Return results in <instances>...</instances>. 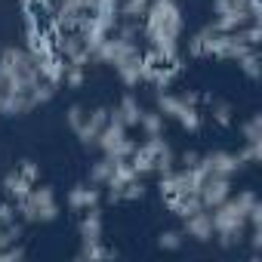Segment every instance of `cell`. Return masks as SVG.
<instances>
[{
  "label": "cell",
  "instance_id": "cell-1",
  "mask_svg": "<svg viewBox=\"0 0 262 262\" xmlns=\"http://www.w3.org/2000/svg\"><path fill=\"white\" fill-rule=\"evenodd\" d=\"M145 53L161 65H182V7L176 0H151L145 16L139 19Z\"/></svg>",
  "mask_w": 262,
  "mask_h": 262
},
{
  "label": "cell",
  "instance_id": "cell-2",
  "mask_svg": "<svg viewBox=\"0 0 262 262\" xmlns=\"http://www.w3.org/2000/svg\"><path fill=\"white\" fill-rule=\"evenodd\" d=\"M256 191L244 188L237 194H228L219 207L210 210L213 216V241H219V247L231 250V247H241L244 237H247V213L250 207L256 204Z\"/></svg>",
  "mask_w": 262,
  "mask_h": 262
},
{
  "label": "cell",
  "instance_id": "cell-3",
  "mask_svg": "<svg viewBox=\"0 0 262 262\" xmlns=\"http://www.w3.org/2000/svg\"><path fill=\"white\" fill-rule=\"evenodd\" d=\"M40 83V71L34 56L25 47H4L0 50V93L10 96H28Z\"/></svg>",
  "mask_w": 262,
  "mask_h": 262
},
{
  "label": "cell",
  "instance_id": "cell-4",
  "mask_svg": "<svg viewBox=\"0 0 262 262\" xmlns=\"http://www.w3.org/2000/svg\"><path fill=\"white\" fill-rule=\"evenodd\" d=\"M16 210H19V219L25 225H47V222H53L62 213L56 191L50 185H40V182L31 185V191L16 204Z\"/></svg>",
  "mask_w": 262,
  "mask_h": 262
},
{
  "label": "cell",
  "instance_id": "cell-5",
  "mask_svg": "<svg viewBox=\"0 0 262 262\" xmlns=\"http://www.w3.org/2000/svg\"><path fill=\"white\" fill-rule=\"evenodd\" d=\"M191 173H194V194H198V201L204 204V210L219 207V204L231 194V176H222V173L204 167L201 158H198V164L191 167Z\"/></svg>",
  "mask_w": 262,
  "mask_h": 262
},
{
  "label": "cell",
  "instance_id": "cell-6",
  "mask_svg": "<svg viewBox=\"0 0 262 262\" xmlns=\"http://www.w3.org/2000/svg\"><path fill=\"white\" fill-rule=\"evenodd\" d=\"M96 148L102 155H108V158H129V155H133V148H136V142L129 139V126L117 117L114 108L108 111V123H105V129L99 133Z\"/></svg>",
  "mask_w": 262,
  "mask_h": 262
},
{
  "label": "cell",
  "instance_id": "cell-7",
  "mask_svg": "<svg viewBox=\"0 0 262 262\" xmlns=\"http://www.w3.org/2000/svg\"><path fill=\"white\" fill-rule=\"evenodd\" d=\"M158 111L164 114V117H173L182 129H188V133H198L201 129V123H204V117H201V108H194V105H188L179 93H170V90H158Z\"/></svg>",
  "mask_w": 262,
  "mask_h": 262
},
{
  "label": "cell",
  "instance_id": "cell-8",
  "mask_svg": "<svg viewBox=\"0 0 262 262\" xmlns=\"http://www.w3.org/2000/svg\"><path fill=\"white\" fill-rule=\"evenodd\" d=\"M53 43H56V53L62 56V62L90 65V53H86L80 31H53Z\"/></svg>",
  "mask_w": 262,
  "mask_h": 262
},
{
  "label": "cell",
  "instance_id": "cell-9",
  "mask_svg": "<svg viewBox=\"0 0 262 262\" xmlns=\"http://www.w3.org/2000/svg\"><path fill=\"white\" fill-rule=\"evenodd\" d=\"M108 111H111V108H105V105H99V108L86 111L83 123L74 129V136L80 139V145H83V148H96V142H99V133L105 129V123H108Z\"/></svg>",
  "mask_w": 262,
  "mask_h": 262
},
{
  "label": "cell",
  "instance_id": "cell-10",
  "mask_svg": "<svg viewBox=\"0 0 262 262\" xmlns=\"http://www.w3.org/2000/svg\"><path fill=\"white\" fill-rule=\"evenodd\" d=\"M182 234L185 237H194L198 244H210L213 241V216L210 210H201V213H191L182 219Z\"/></svg>",
  "mask_w": 262,
  "mask_h": 262
},
{
  "label": "cell",
  "instance_id": "cell-11",
  "mask_svg": "<svg viewBox=\"0 0 262 262\" xmlns=\"http://www.w3.org/2000/svg\"><path fill=\"white\" fill-rule=\"evenodd\" d=\"M201 164L210 167V170H216V173H222V176H231V179L247 167L234 151H210V155H201Z\"/></svg>",
  "mask_w": 262,
  "mask_h": 262
},
{
  "label": "cell",
  "instance_id": "cell-12",
  "mask_svg": "<svg viewBox=\"0 0 262 262\" xmlns=\"http://www.w3.org/2000/svg\"><path fill=\"white\" fill-rule=\"evenodd\" d=\"M102 204V188L96 182H80L68 191V207L71 210H90V207H99Z\"/></svg>",
  "mask_w": 262,
  "mask_h": 262
},
{
  "label": "cell",
  "instance_id": "cell-13",
  "mask_svg": "<svg viewBox=\"0 0 262 262\" xmlns=\"http://www.w3.org/2000/svg\"><path fill=\"white\" fill-rule=\"evenodd\" d=\"M142 56H145V53L139 50V53L126 56V59H120V62L114 65V74H117V77H120V83H123V86H129V90L142 83V77H139V68H142Z\"/></svg>",
  "mask_w": 262,
  "mask_h": 262
},
{
  "label": "cell",
  "instance_id": "cell-14",
  "mask_svg": "<svg viewBox=\"0 0 262 262\" xmlns=\"http://www.w3.org/2000/svg\"><path fill=\"white\" fill-rule=\"evenodd\" d=\"M31 185H34V182H28L19 170H10V173L4 176V182H0V191H4V198H7V201L19 204V201L31 191Z\"/></svg>",
  "mask_w": 262,
  "mask_h": 262
},
{
  "label": "cell",
  "instance_id": "cell-15",
  "mask_svg": "<svg viewBox=\"0 0 262 262\" xmlns=\"http://www.w3.org/2000/svg\"><path fill=\"white\" fill-rule=\"evenodd\" d=\"M102 234H105L102 210H99V207L83 210V219H80V241H102Z\"/></svg>",
  "mask_w": 262,
  "mask_h": 262
},
{
  "label": "cell",
  "instance_id": "cell-16",
  "mask_svg": "<svg viewBox=\"0 0 262 262\" xmlns=\"http://www.w3.org/2000/svg\"><path fill=\"white\" fill-rule=\"evenodd\" d=\"M114 111H117V117H120L126 126H139V117H142V102H139L133 93H123V96H120V102L114 105Z\"/></svg>",
  "mask_w": 262,
  "mask_h": 262
},
{
  "label": "cell",
  "instance_id": "cell-17",
  "mask_svg": "<svg viewBox=\"0 0 262 262\" xmlns=\"http://www.w3.org/2000/svg\"><path fill=\"white\" fill-rule=\"evenodd\" d=\"M164 123H167V117H164L158 108H142L139 129H142L145 136H161V133H164Z\"/></svg>",
  "mask_w": 262,
  "mask_h": 262
},
{
  "label": "cell",
  "instance_id": "cell-18",
  "mask_svg": "<svg viewBox=\"0 0 262 262\" xmlns=\"http://www.w3.org/2000/svg\"><path fill=\"white\" fill-rule=\"evenodd\" d=\"M114 250L102 247V241H80V250H77V259L83 262H99V259H111Z\"/></svg>",
  "mask_w": 262,
  "mask_h": 262
},
{
  "label": "cell",
  "instance_id": "cell-19",
  "mask_svg": "<svg viewBox=\"0 0 262 262\" xmlns=\"http://www.w3.org/2000/svg\"><path fill=\"white\" fill-rule=\"evenodd\" d=\"M22 234H25V222L22 219H16V222H0V247L22 244Z\"/></svg>",
  "mask_w": 262,
  "mask_h": 262
},
{
  "label": "cell",
  "instance_id": "cell-20",
  "mask_svg": "<svg viewBox=\"0 0 262 262\" xmlns=\"http://www.w3.org/2000/svg\"><path fill=\"white\" fill-rule=\"evenodd\" d=\"M201 102L210 108V114H213V120H216V123H222V126H225V123H231V114H234V111H231V105H228V102L213 99V96H201Z\"/></svg>",
  "mask_w": 262,
  "mask_h": 262
},
{
  "label": "cell",
  "instance_id": "cell-21",
  "mask_svg": "<svg viewBox=\"0 0 262 262\" xmlns=\"http://www.w3.org/2000/svg\"><path fill=\"white\" fill-rule=\"evenodd\" d=\"M114 161H117V158H108V155H102V158H99V161L90 167V182H96V185H105V182L111 179Z\"/></svg>",
  "mask_w": 262,
  "mask_h": 262
},
{
  "label": "cell",
  "instance_id": "cell-22",
  "mask_svg": "<svg viewBox=\"0 0 262 262\" xmlns=\"http://www.w3.org/2000/svg\"><path fill=\"white\" fill-rule=\"evenodd\" d=\"M237 68H241V74L247 77V80H259V50H247L241 59H237Z\"/></svg>",
  "mask_w": 262,
  "mask_h": 262
},
{
  "label": "cell",
  "instance_id": "cell-23",
  "mask_svg": "<svg viewBox=\"0 0 262 262\" xmlns=\"http://www.w3.org/2000/svg\"><path fill=\"white\" fill-rule=\"evenodd\" d=\"M151 170H155V176H167L170 170H176V151L167 145L164 151H158L155 158H151Z\"/></svg>",
  "mask_w": 262,
  "mask_h": 262
},
{
  "label": "cell",
  "instance_id": "cell-24",
  "mask_svg": "<svg viewBox=\"0 0 262 262\" xmlns=\"http://www.w3.org/2000/svg\"><path fill=\"white\" fill-rule=\"evenodd\" d=\"M241 136L244 142H262V114H250L241 123Z\"/></svg>",
  "mask_w": 262,
  "mask_h": 262
},
{
  "label": "cell",
  "instance_id": "cell-25",
  "mask_svg": "<svg viewBox=\"0 0 262 262\" xmlns=\"http://www.w3.org/2000/svg\"><path fill=\"white\" fill-rule=\"evenodd\" d=\"M148 4H151V0H123V4H120V19H136L139 22L145 16Z\"/></svg>",
  "mask_w": 262,
  "mask_h": 262
},
{
  "label": "cell",
  "instance_id": "cell-26",
  "mask_svg": "<svg viewBox=\"0 0 262 262\" xmlns=\"http://www.w3.org/2000/svg\"><path fill=\"white\" fill-rule=\"evenodd\" d=\"M237 158L244 164H262V142H244V148L237 151Z\"/></svg>",
  "mask_w": 262,
  "mask_h": 262
},
{
  "label": "cell",
  "instance_id": "cell-27",
  "mask_svg": "<svg viewBox=\"0 0 262 262\" xmlns=\"http://www.w3.org/2000/svg\"><path fill=\"white\" fill-rule=\"evenodd\" d=\"M182 231H161V237H158V247L161 250H179L182 247Z\"/></svg>",
  "mask_w": 262,
  "mask_h": 262
},
{
  "label": "cell",
  "instance_id": "cell-28",
  "mask_svg": "<svg viewBox=\"0 0 262 262\" xmlns=\"http://www.w3.org/2000/svg\"><path fill=\"white\" fill-rule=\"evenodd\" d=\"M83 117H86V108H83V105H71V108L65 111V123H68L71 133H74V129L83 123Z\"/></svg>",
  "mask_w": 262,
  "mask_h": 262
},
{
  "label": "cell",
  "instance_id": "cell-29",
  "mask_svg": "<svg viewBox=\"0 0 262 262\" xmlns=\"http://www.w3.org/2000/svg\"><path fill=\"white\" fill-rule=\"evenodd\" d=\"M19 259H25V247L22 244L0 247V262H19Z\"/></svg>",
  "mask_w": 262,
  "mask_h": 262
},
{
  "label": "cell",
  "instance_id": "cell-30",
  "mask_svg": "<svg viewBox=\"0 0 262 262\" xmlns=\"http://www.w3.org/2000/svg\"><path fill=\"white\" fill-rule=\"evenodd\" d=\"M16 170H19V173H22V176H25L28 182H40V167H37L34 161H22V164H19Z\"/></svg>",
  "mask_w": 262,
  "mask_h": 262
},
{
  "label": "cell",
  "instance_id": "cell-31",
  "mask_svg": "<svg viewBox=\"0 0 262 262\" xmlns=\"http://www.w3.org/2000/svg\"><path fill=\"white\" fill-rule=\"evenodd\" d=\"M19 219V210H16V204L13 201H0V222H16Z\"/></svg>",
  "mask_w": 262,
  "mask_h": 262
},
{
  "label": "cell",
  "instance_id": "cell-32",
  "mask_svg": "<svg viewBox=\"0 0 262 262\" xmlns=\"http://www.w3.org/2000/svg\"><path fill=\"white\" fill-rule=\"evenodd\" d=\"M198 158H201V155H194V151H185L182 158H176V167H194V164H198Z\"/></svg>",
  "mask_w": 262,
  "mask_h": 262
},
{
  "label": "cell",
  "instance_id": "cell-33",
  "mask_svg": "<svg viewBox=\"0 0 262 262\" xmlns=\"http://www.w3.org/2000/svg\"><path fill=\"white\" fill-rule=\"evenodd\" d=\"M188 105H194V108H201V93H194V90H185V93H179Z\"/></svg>",
  "mask_w": 262,
  "mask_h": 262
},
{
  "label": "cell",
  "instance_id": "cell-34",
  "mask_svg": "<svg viewBox=\"0 0 262 262\" xmlns=\"http://www.w3.org/2000/svg\"><path fill=\"white\" fill-rule=\"evenodd\" d=\"M71 4H77L83 13H90V7H93V0H71Z\"/></svg>",
  "mask_w": 262,
  "mask_h": 262
}]
</instances>
